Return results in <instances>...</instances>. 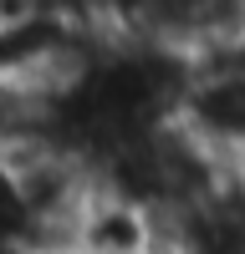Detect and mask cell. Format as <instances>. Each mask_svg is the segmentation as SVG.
Segmentation results:
<instances>
[{"mask_svg":"<svg viewBox=\"0 0 245 254\" xmlns=\"http://www.w3.org/2000/svg\"><path fill=\"white\" fill-rule=\"evenodd\" d=\"M174 122L210 158H220L235 178H245V56L240 46L194 61Z\"/></svg>","mask_w":245,"mask_h":254,"instance_id":"6da1fadb","label":"cell"},{"mask_svg":"<svg viewBox=\"0 0 245 254\" xmlns=\"http://www.w3.org/2000/svg\"><path fill=\"white\" fill-rule=\"evenodd\" d=\"M240 56H245V41H240Z\"/></svg>","mask_w":245,"mask_h":254,"instance_id":"7a4b0ae2","label":"cell"}]
</instances>
